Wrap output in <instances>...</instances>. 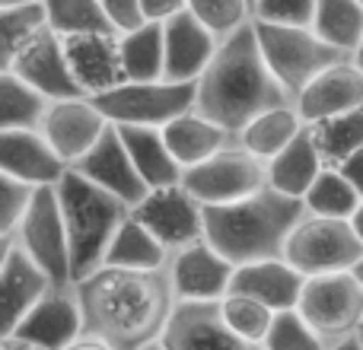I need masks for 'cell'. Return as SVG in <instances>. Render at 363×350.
<instances>
[{
	"label": "cell",
	"mask_w": 363,
	"mask_h": 350,
	"mask_svg": "<svg viewBox=\"0 0 363 350\" xmlns=\"http://www.w3.org/2000/svg\"><path fill=\"white\" fill-rule=\"evenodd\" d=\"M83 306V338H96L112 350H150L163 341L179 296L169 268L128 271L102 264L77 281Z\"/></svg>",
	"instance_id": "obj_1"
},
{
	"label": "cell",
	"mask_w": 363,
	"mask_h": 350,
	"mask_svg": "<svg viewBox=\"0 0 363 350\" xmlns=\"http://www.w3.org/2000/svg\"><path fill=\"white\" fill-rule=\"evenodd\" d=\"M290 93L277 83L258 48L255 23L223 38L211 67L198 80V112L217 121L230 134L242 131L252 118L277 106H287Z\"/></svg>",
	"instance_id": "obj_2"
},
{
	"label": "cell",
	"mask_w": 363,
	"mask_h": 350,
	"mask_svg": "<svg viewBox=\"0 0 363 350\" xmlns=\"http://www.w3.org/2000/svg\"><path fill=\"white\" fill-rule=\"evenodd\" d=\"M303 217L306 204L300 198L281 194L268 185L252 198L204 207V239L236 268H242L252 261L284 258L290 232Z\"/></svg>",
	"instance_id": "obj_3"
},
{
	"label": "cell",
	"mask_w": 363,
	"mask_h": 350,
	"mask_svg": "<svg viewBox=\"0 0 363 350\" xmlns=\"http://www.w3.org/2000/svg\"><path fill=\"white\" fill-rule=\"evenodd\" d=\"M57 201H61V213L67 223L70 271L77 283L106 264V252L121 223L131 217V207L77 169H70L57 181Z\"/></svg>",
	"instance_id": "obj_4"
},
{
	"label": "cell",
	"mask_w": 363,
	"mask_h": 350,
	"mask_svg": "<svg viewBox=\"0 0 363 350\" xmlns=\"http://www.w3.org/2000/svg\"><path fill=\"white\" fill-rule=\"evenodd\" d=\"M255 35L264 64L290 93V99H296L306 89V83L315 80L325 67L347 57L338 48H332L325 38H319L313 26H281L255 19Z\"/></svg>",
	"instance_id": "obj_5"
},
{
	"label": "cell",
	"mask_w": 363,
	"mask_h": 350,
	"mask_svg": "<svg viewBox=\"0 0 363 350\" xmlns=\"http://www.w3.org/2000/svg\"><path fill=\"white\" fill-rule=\"evenodd\" d=\"M112 125L166 128L198 106V83L176 80H125L108 93L89 96Z\"/></svg>",
	"instance_id": "obj_6"
},
{
	"label": "cell",
	"mask_w": 363,
	"mask_h": 350,
	"mask_svg": "<svg viewBox=\"0 0 363 350\" xmlns=\"http://www.w3.org/2000/svg\"><path fill=\"white\" fill-rule=\"evenodd\" d=\"M284 258L303 277L341 274V271H354V264L363 258V242L351 220L306 213L300 220V226L290 232Z\"/></svg>",
	"instance_id": "obj_7"
},
{
	"label": "cell",
	"mask_w": 363,
	"mask_h": 350,
	"mask_svg": "<svg viewBox=\"0 0 363 350\" xmlns=\"http://www.w3.org/2000/svg\"><path fill=\"white\" fill-rule=\"evenodd\" d=\"M296 312L325 341V347H335V344H341V341L360 334L363 287L357 277H354V271L306 277V287H303Z\"/></svg>",
	"instance_id": "obj_8"
},
{
	"label": "cell",
	"mask_w": 363,
	"mask_h": 350,
	"mask_svg": "<svg viewBox=\"0 0 363 350\" xmlns=\"http://www.w3.org/2000/svg\"><path fill=\"white\" fill-rule=\"evenodd\" d=\"M182 185L204 207L233 204V201L252 198V194L268 188V163L252 157L245 147L233 144V147H226V150L213 153L204 163L185 169Z\"/></svg>",
	"instance_id": "obj_9"
},
{
	"label": "cell",
	"mask_w": 363,
	"mask_h": 350,
	"mask_svg": "<svg viewBox=\"0 0 363 350\" xmlns=\"http://www.w3.org/2000/svg\"><path fill=\"white\" fill-rule=\"evenodd\" d=\"M0 239H13L19 249L29 252L55 283H74V271H70V236H67V223H64V213H61V201H57V185L38 188L23 223L10 236H0Z\"/></svg>",
	"instance_id": "obj_10"
},
{
	"label": "cell",
	"mask_w": 363,
	"mask_h": 350,
	"mask_svg": "<svg viewBox=\"0 0 363 350\" xmlns=\"http://www.w3.org/2000/svg\"><path fill=\"white\" fill-rule=\"evenodd\" d=\"M131 213L166 245L169 252H182L204 239V204L185 185L153 188Z\"/></svg>",
	"instance_id": "obj_11"
},
{
	"label": "cell",
	"mask_w": 363,
	"mask_h": 350,
	"mask_svg": "<svg viewBox=\"0 0 363 350\" xmlns=\"http://www.w3.org/2000/svg\"><path fill=\"white\" fill-rule=\"evenodd\" d=\"M236 264L223 258L207 239L172 252L169 277L179 303H220L230 296Z\"/></svg>",
	"instance_id": "obj_12"
},
{
	"label": "cell",
	"mask_w": 363,
	"mask_h": 350,
	"mask_svg": "<svg viewBox=\"0 0 363 350\" xmlns=\"http://www.w3.org/2000/svg\"><path fill=\"white\" fill-rule=\"evenodd\" d=\"M10 334L42 350L74 347L83 338V306L77 296V283H55L48 296Z\"/></svg>",
	"instance_id": "obj_13"
},
{
	"label": "cell",
	"mask_w": 363,
	"mask_h": 350,
	"mask_svg": "<svg viewBox=\"0 0 363 350\" xmlns=\"http://www.w3.org/2000/svg\"><path fill=\"white\" fill-rule=\"evenodd\" d=\"M0 70H13V74H19L29 86H35L38 93L48 96L51 102L83 99V96H86L80 89V83H77L74 70H70L64 38L51 29H45L38 38H32V42Z\"/></svg>",
	"instance_id": "obj_14"
},
{
	"label": "cell",
	"mask_w": 363,
	"mask_h": 350,
	"mask_svg": "<svg viewBox=\"0 0 363 350\" xmlns=\"http://www.w3.org/2000/svg\"><path fill=\"white\" fill-rule=\"evenodd\" d=\"M112 121L102 115V108L96 106L89 96L83 99H57L51 102L48 115H45L38 131L48 137V144L61 153V159L67 166H77L96 144L102 140V134L108 131Z\"/></svg>",
	"instance_id": "obj_15"
},
{
	"label": "cell",
	"mask_w": 363,
	"mask_h": 350,
	"mask_svg": "<svg viewBox=\"0 0 363 350\" xmlns=\"http://www.w3.org/2000/svg\"><path fill=\"white\" fill-rule=\"evenodd\" d=\"M163 350H264L239 338L223 319L220 303H179L166 328Z\"/></svg>",
	"instance_id": "obj_16"
},
{
	"label": "cell",
	"mask_w": 363,
	"mask_h": 350,
	"mask_svg": "<svg viewBox=\"0 0 363 350\" xmlns=\"http://www.w3.org/2000/svg\"><path fill=\"white\" fill-rule=\"evenodd\" d=\"M55 287L45 268L19 249L13 239H0V290H4V334H10Z\"/></svg>",
	"instance_id": "obj_17"
},
{
	"label": "cell",
	"mask_w": 363,
	"mask_h": 350,
	"mask_svg": "<svg viewBox=\"0 0 363 350\" xmlns=\"http://www.w3.org/2000/svg\"><path fill=\"white\" fill-rule=\"evenodd\" d=\"M294 106L306 125H319V121L363 108V70L351 57H341L332 67L322 70L315 80L306 83V89L294 99Z\"/></svg>",
	"instance_id": "obj_18"
},
{
	"label": "cell",
	"mask_w": 363,
	"mask_h": 350,
	"mask_svg": "<svg viewBox=\"0 0 363 350\" xmlns=\"http://www.w3.org/2000/svg\"><path fill=\"white\" fill-rule=\"evenodd\" d=\"M70 169H77L80 175H86L89 181H96L99 188H106L108 194L121 198L128 207H138L140 201L150 194V188H147V181L140 179L134 159L128 157V147H125V140H121V134L115 125H108V131L102 134L99 144H96L77 166H70Z\"/></svg>",
	"instance_id": "obj_19"
},
{
	"label": "cell",
	"mask_w": 363,
	"mask_h": 350,
	"mask_svg": "<svg viewBox=\"0 0 363 350\" xmlns=\"http://www.w3.org/2000/svg\"><path fill=\"white\" fill-rule=\"evenodd\" d=\"M67 61L74 70L77 83L86 96H99L108 89L121 86L125 77V61H121V35L118 32H86V35L64 38Z\"/></svg>",
	"instance_id": "obj_20"
},
{
	"label": "cell",
	"mask_w": 363,
	"mask_h": 350,
	"mask_svg": "<svg viewBox=\"0 0 363 350\" xmlns=\"http://www.w3.org/2000/svg\"><path fill=\"white\" fill-rule=\"evenodd\" d=\"M0 172L32 188H55L70 172V166L38 128H29V131H0Z\"/></svg>",
	"instance_id": "obj_21"
},
{
	"label": "cell",
	"mask_w": 363,
	"mask_h": 350,
	"mask_svg": "<svg viewBox=\"0 0 363 350\" xmlns=\"http://www.w3.org/2000/svg\"><path fill=\"white\" fill-rule=\"evenodd\" d=\"M163 38H166V80L176 83H198L220 48V38L191 10H182L172 19H166Z\"/></svg>",
	"instance_id": "obj_22"
},
{
	"label": "cell",
	"mask_w": 363,
	"mask_h": 350,
	"mask_svg": "<svg viewBox=\"0 0 363 350\" xmlns=\"http://www.w3.org/2000/svg\"><path fill=\"white\" fill-rule=\"evenodd\" d=\"M303 287H306V277L287 258H268V261H252L236 268L230 293L252 296V300L271 306L274 312H287V309L300 306Z\"/></svg>",
	"instance_id": "obj_23"
},
{
	"label": "cell",
	"mask_w": 363,
	"mask_h": 350,
	"mask_svg": "<svg viewBox=\"0 0 363 350\" xmlns=\"http://www.w3.org/2000/svg\"><path fill=\"white\" fill-rule=\"evenodd\" d=\"M325 169H328V163L319 150L315 131H313V125H306L300 137L268 163V185L274 188V191L303 201L306 191L313 188V181Z\"/></svg>",
	"instance_id": "obj_24"
},
{
	"label": "cell",
	"mask_w": 363,
	"mask_h": 350,
	"mask_svg": "<svg viewBox=\"0 0 363 350\" xmlns=\"http://www.w3.org/2000/svg\"><path fill=\"white\" fill-rule=\"evenodd\" d=\"M163 137H166V144H169L172 157L179 159L182 169H191V166L211 159L213 153L239 144L236 134L220 128L217 121L204 118L198 108H191V112L179 115L176 121H169V125L163 128Z\"/></svg>",
	"instance_id": "obj_25"
},
{
	"label": "cell",
	"mask_w": 363,
	"mask_h": 350,
	"mask_svg": "<svg viewBox=\"0 0 363 350\" xmlns=\"http://www.w3.org/2000/svg\"><path fill=\"white\" fill-rule=\"evenodd\" d=\"M128 147V157L134 159L140 179L147 181V188H169L179 185L185 169L179 166V159L172 157L169 144L163 137V128H144V125H115Z\"/></svg>",
	"instance_id": "obj_26"
},
{
	"label": "cell",
	"mask_w": 363,
	"mask_h": 350,
	"mask_svg": "<svg viewBox=\"0 0 363 350\" xmlns=\"http://www.w3.org/2000/svg\"><path fill=\"white\" fill-rule=\"evenodd\" d=\"M303 128H306V121L300 118L294 102H287V106L268 108V112H262L258 118H252L249 125L239 131L236 140H239V147H245V150L252 153V157L271 163L277 153L287 150V147L300 137Z\"/></svg>",
	"instance_id": "obj_27"
},
{
	"label": "cell",
	"mask_w": 363,
	"mask_h": 350,
	"mask_svg": "<svg viewBox=\"0 0 363 350\" xmlns=\"http://www.w3.org/2000/svg\"><path fill=\"white\" fill-rule=\"evenodd\" d=\"M172 252L140 223L138 217H128L121 230L115 232L112 245L106 252L108 268H128V271H163L169 268Z\"/></svg>",
	"instance_id": "obj_28"
},
{
	"label": "cell",
	"mask_w": 363,
	"mask_h": 350,
	"mask_svg": "<svg viewBox=\"0 0 363 350\" xmlns=\"http://www.w3.org/2000/svg\"><path fill=\"white\" fill-rule=\"evenodd\" d=\"M51 99L13 70H0V131H29L42 128Z\"/></svg>",
	"instance_id": "obj_29"
},
{
	"label": "cell",
	"mask_w": 363,
	"mask_h": 350,
	"mask_svg": "<svg viewBox=\"0 0 363 350\" xmlns=\"http://www.w3.org/2000/svg\"><path fill=\"white\" fill-rule=\"evenodd\" d=\"M121 61L128 80H163L166 77V38L163 23H144L121 35Z\"/></svg>",
	"instance_id": "obj_30"
},
{
	"label": "cell",
	"mask_w": 363,
	"mask_h": 350,
	"mask_svg": "<svg viewBox=\"0 0 363 350\" xmlns=\"http://www.w3.org/2000/svg\"><path fill=\"white\" fill-rule=\"evenodd\" d=\"M313 29L332 48L351 57L363 38V4L360 0H319L313 16Z\"/></svg>",
	"instance_id": "obj_31"
},
{
	"label": "cell",
	"mask_w": 363,
	"mask_h": 350,
	"mask_svg": "<svg viewBox=\"0 0 363 350\" xmlns=\"http://www.w3.org/2000/svg\"><path fill=\"white\" fill-rule=\"evenodd\" d=\"M363 194L347 181V175L335 166H328L319 179L313 181V188L306 191L303 204H306V213L313 217H332V220H354Z\"/></svg>",
	"instance_id": "obj_32"
},
{
	"label": "cell",
	"mask_w": 363,
	"mask_h": 350,
	"mask_svg": "<svg viewBox=\"0 0 363 350\" xmlns=\"http://www.w3.org/2000/svg\"><path fill=\"white\" fill-rule=\"evenodd\" d=\"M45 29H51L45 0L19 4V6H0V67H6Z\"/></svg>",
	"instance_id": "obj_33"
},
{
	"label": "cell",
	"mask_w": 363,
	"mask_h": 350,
	"mask_svg": "<svg viewBox=\"0 0 363 350\" xmlns=\"http://www.w3.org/2000/svg\"><path fill=\"white\" fill-rule=\"evenodd\" d=\"M48 26L61 38L86 35V32H115L99 0H45Z\"/></svg>",
	"instance_id": "obj_34"
},
{
	"label": "cell",
	"mask_w": 363,
	"mask_h": 350,
	"mask_svg": "<svg viewBox=\"0 0 363 350\" xmlns=\"http://www.w3.org/2000/svg\"><path fill=\"white\" fill-rule=\"evenodd\" d=\"M319 150L325 157L328 166H341L347 157H354L357 150H363V108L345 112L338 118H328L313 125Z\"/></svg>",
	"instance_id": "obj_35"
},
{
	"label": "cell",
	"mask_w": 363,
	"mask_h": 350,
	"mask_svg": "<svg viewBox=\"0 0 363 350\" xmlns=\"http://www.w3.org/2000/svg\"><path fill=\"white\" fill-rule=\"evenodd\" d=\"M220 309H223V319L239 338L252 341V344H264L271 325H274L277 312L264 303L252 300V296L242 293H230L226 300H220Z\"/></svg>",
	"instance_id": "obj_36"
},
{
	"label": "cell",
	"mask_w": 363,
	"mask_h": 350,
	"mask_svg": "<svg viewBox=\"0 0 363 350\" xmlns=\"http://www.w3.org/2000/svg\"><path fill=\"white\" fill-rule=\"evenodd\" d=\"M185 10H191L220 42L255 23V0H188Z\"/></svg>",
	"instance_id": "obj_37"
},
{
	"label": "cell",
	"mask_w": 363,
	"mask_h": 350,
	"mask_svg": "<svg viewBox=\"0 0 363 350\" xmlns=\"http://www.w3.org/2000/svg\"><path fill=\"white\" fill-rule=\"evenodd\" d=\"M264 350H328L325 341L309 328V322L303 319L296 309L277 312L274 325H271L268 338H264Z\"/></svg>",
	"instance_id": "obj_38"
},
{
	"label": "cell",
	"mask_w": 363,
	"mask_h": 350,
	"mask_svg": "<svg viewBox=\"0 0 363 350\" xmlns=\"http://www.w3.org/2000/svg\"><path fill=\"white\" fill-rule=\"evenodd\" d=\"M35 191L38 188H32V185H26V181L13 179V175L0 172V236H10V232L23 223Z\"/></svg>",
	"instance_id": "obj_39"
},
{
	"label": "cell",
	"mask_w": 363,
	"mask_h": 350,
	"mask_svg": "<svg viewBox=\"0 0 363 350\" xmlns=\"http://www.w3.org/2000/svg\"><path fill=\"white\" fill-rule=\"evenodd\" d=\"M319 0H255V19L281 26H313Z\"/></svg>",
	"instance_id": "obj_40"
},
{
	"label": "cell",
	"mask_w": 363,
	"mask_h": 350,
	"mask_svg": "<svg viewBox=\"0 0 363 350\" xmlns=\"http://www.w3.org/2000/svg\"><path fill=\"white\" fill-rule=\"evenodd\" d=\"M99 4H102L108 23H112V29L118 32V35H125V32H134V29H140L144 23H150L140 0H99Z\"/></svg>",
	"instance_id": "obj_41"
},
{
	"label": "cell",
	"mask_w": 363,
	"mask_h": 350,
	"mask_svg": "<svg viewBox=\"0 0 363 350\" xmlns=\"http://www.w3.org/2000/svg\"><path fill=\"white\" fill-rule=\"evenodd\" d=\"M144 4V13L150 23H166L172 19L176 13H182L188 6V0H140Z\"/></svg>",
	"instance_id": "obj_42"
},
{
	"label": "cell",
	"mask_w": 363,
	"mask_h": 350,
	"mask_svg": "<svg viewBox=\"0 0 363 350\" xmlns=\"http://www.w3.org/2000/svg\"><path fill=\"white\" fill-rule=\"evenodd\" d=\"M335 169H341L347 175V181H351L354 188H357V191L363 194V150H357L354 153V157H347L345 163L341 166H335Z\"/></svg>",
	"instance_id": "obj_43"
},
{
	"label": "cell",
	"mask_w": 363,
	"mask_h": 350,
	"mask_svg": "<svg viewBox=\"0 0 363 350\" xmlns=\"http://www.w3.org/2000/svg\"><path fill=\"white\" fill-rule=\"evenodd\" d=\"M0 350H42V347L29 344V341H23V338H13V334H4V341H0Z\"/></svg>",
	"instance_id": "obj_44"
},
{
	"label": "cell",
	"mask_w": 363,
	"mask_h": 350,
	"mask_svg": "<svg viewBox=\"0 0 363 350\" xmlns=\"http://www.w3.org/2000/svg\"><path fill=\"white\" fill-rule=\"evenodd\" d=\"M67 350H112V347L102 344V341H96V338H80L74 347H67Z\"/></svg>",
	"instance_id": "obj_45"
},
{
	"label": "cell",
	"mask_w": 363,
	"mask_h": 350,
	"mask_svg": "<svg viewBox=\"0 0 363 350\" xmlns=\"http://www.w3.org/2000/svg\"><path fill=\"white\" fill-rule=\"evenodd\" d=\"M328 350H363V338H360V334H354V338L341 341V344H335V347H328Z\"/></svg>",
	"instance_id": "obj_46"
},
{
	"label": "cell",
	"mask_w": 363,
	"mask_h": 350,
	"mask_svg": "<svg viewBox=\"0 0 363 350\" xmlns=\"http://www.w3.org/2000/svg\"><path fill=\"white\" fill-rule=\"evenodd\" d=\"M354 230H357V236H360V242H363V201H360V207H357V213H354Z\"/></svg>",
	"instance_id": "obj_47"
},
{
	"label": "cell",
	"mask_w": 363,
	"mask_h": 350,
	"mask_svg": "<svg viewBox=\"0 0 363 350\" xmlns=\"http://www.w3.org/2000/svg\"><path fill=\"white\" fill-rule=\"evenodd\" d=\"M351 61H354V64H357V67L363 70V38H360V45H357V48H354V55H351Z\"/></svg>",
	"instance_id": "obj_48"
},
{
	"label": "cell",
	"mask_w": 363,
	"mask_h": 350,
	"mask_svg": "<svg viewBox=\"0 0 363 350\" xmlns=\"http://www.w3.org/2000/svg\"><path fill=\"white\" fill-rule=\"evenodd\" d=\"M354 277H357V281H360V287H363V258H360L357 264H354Z\"/></svg>",
	"instance_id": "obj_49"
},
{
	"label": "cell",
	"mask_w": 363,
	"mask_h": 350,
	"mask_svg": "<svg viewBox=\"0 0 363 350\" xmlns=\"http://www.w3.org/2000/svg\"><path fill=\"white\" fill-rule=\"evenodd\" d=\"M19 4H35V0H0V6H19Z\"/></svg>",
	"instance_id": "obj_50"
},
{
	"label": "cell",
	"mask_w": 363,
	"mask_h": 350,
	"mask_svg": "<svg viewBox=\"0 0 363 350\" xmlns=\"http://www.w3.org/2000/svg\"><path fill=\"white\" fill-rule=\"evenodd\" d=\"M150 350H163V347H160V344H157V347H150Z\"/></svg>",
	"instance_id": "obj_51"
},
{
	"label": "cell",
	"mask_w": 363,
	"mask_h": 350,
	"mask_svg": "<svg viewBox=\"0 0 363 350\" xmlns=\"http://www.w3.org/2000/svg\"><path fill=\"white\" fill-rule=\"evenodd\" d=\"M360 338H363V328H360Z\"/></svg>",
	"instance_id": "obj_52"
},
{
	"label": "cell",
	"mask_w": 363,
	"mask_h": 350,
	"mask_svg": "<svg viewBox=\"0 0 363 350\" xmlns=\"http://www.w3.org/2000/svg\"><path fill=\"white\" fill-rule=\"evenodd\" d=\"M360 4H363V0H360Z\"/></svg>",
	"instance_id": "obj_53"
}]
</instances>
